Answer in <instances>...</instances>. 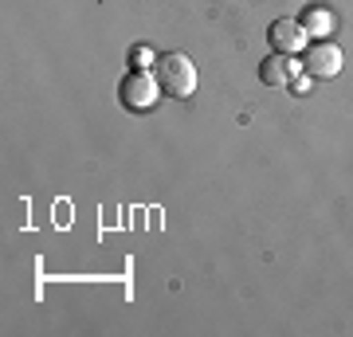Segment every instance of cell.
<instances>
[{"label": "cell", "instance_id": "obj_3", "mask_svg": "<svg viewBox=\"0 0 353 337\" xmlns=\"http://www.w3.org/2000/svg\"><path fill=\"white\" fill-rule=\"evenodd\" d=\"M118 94H122V106H126V110H150L153 99H157V83H153L150 75H141V71H130V75L122 79Z\"/></svg>", "mask_w": 353, "mask_h": 337}, {"label": "cell", "instance_id": "obj_4", "mask_svg": "<svg viewBox=\"0 0 353 337\" xmlns=\"http://www.w3.org/2000/svg\"><path fill=\"white\" fill-rule=\"evenodd\" d=\"M303 43H306V32L299 20H275L271 24V48L279 55H294V51H303Z\"/></svg>", "mask_w": 353, "mask_h": 337}, {"label": "cell", "instance_id": "obj_2", "mask_svg": "<svg viewBox=\"0 0 353 337\" xmlns=\"http://www.w3.org/2000/svg\"><path fill=\"white\" fill-rule=\"evenodd\" d=\"M303 67H306L310 79H334L341 71V51L334 48V43H326V39H318L314 48H306Z\"/></svg>", "mask_w": 353, "mask_h": 337}, {"label": "cell", "instance_id": "obj_5", "mask_svg": "<svg viewBox=\"0 0 353 337\" xmlns=\"http://www.w3.org/2000/svg\"><path fill=\"white\" fill-rule=\"evenodd\" d=\"M294 63H290V55H267L263 63H259V79H263V87H290V79H294Z\"/></svg>", "mask_w": 353, "mask_h": 337}, {"label": "cell", "instance_id": "obj_1", "mask_svg": "<svg viewBox=\"0 0 353 337\" xmlns=\"http://www.w3.org/2000/svg\"><path fill=\"white\" fill-rule=\"evenodd\" d=\"M153 75H157V87L173 99H189L196 90V67L189 63V55L181 51H169V55H157L153 59Z\"/></svg>", "mask_w": 353, "mask_h": 337}, {"label": "cell", "instance_id": "obj_6", "mask_svg": "<svg viewBox=\"0 0 353 337\" xmlns=\"http://www.w3.org/2000/svg\"><path fill=\"white\" fill-rule=\"evenodd\" d=\"M299 24H303V32L330 36V32H334V12H330V8H322V4H310V8L303 12V20H299Z\"/></svg>", "mask_w": 353, "mask_h": 337}]
</instances>
